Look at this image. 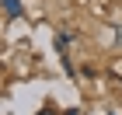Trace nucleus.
Here are the masks:
<instances>
[{"mask_svg":"<svg viewBox=\"0 0 122 115\" xmlns=\"http://www.w3.org/2000/svg\"><path fill=\"white\" fill-rule=\"evenodd\" d=\"M4 10H7L10 18H21V4L18 0H4Z\"/></svg>","mask_w":122,"mask_h":115,"instance_id":"f257e3e1","label":"nucleus"},{"mask_svg":"<svg viewBox=\"0 0 122 115\" xmlns=\"http://www.w3.org/2000/svg\"><path fill=\"white\" fill-rule=\"evenodd\" d=\"M38 115H59V112H56V108H42Z\"/></svg>","mask_w":122,"mask_h":115,"instance_id":"f03ea898","label":"nucleus"}]
</instances>
